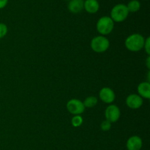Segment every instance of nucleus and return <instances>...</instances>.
Instances as JSON below:
<instances>
[{
	"label": "nucleus",
	"instance_id": "obj_14",
	"mask_svg": "<svg viewBox=\"0 0 150 150\" xmlns=\"http://www.w3.org/2000/svg\"><path fill=\"white\" fill-rule=\"evenodd\" d=\"M98 103V98L95 96L87 97L83 102L85 108H92L95 107Z\"/></svg>",
	"mask_w": 150,
	"mask_h": 150
},
{
	"label": "nucleus",
	"instance_id": "obj_7",
	"mask_svg": "<svg viewBox=\"0 0 150 150\" xmlns=\"http://www.w3.org/2000/svg\"><path fill=\"white\" fill-rule=\"evenodd\" d=\"M100 99L105 103H112L115 100L116 95L114 90L109 87H103L99 92Z\"/></svg>",
	"mask_w": 150,
	"mask_h": 150
},
{
	"label": "nucleus",
	"instance_id": "obj_19",
	"mask_svg": "<svg viewBox=\"0 0 150 150\" xmlns=\"http://www.w3.org/2000/svg\"><path fill=\"white\" fill-rule=\"evenodd\" d=\"M8 0H0V9H2L6 7L7 4Z\"/></svg>",
	"mask_w": 150,
	"mask_h": 150
},
{
	"label": "nucleus",
	"instance_id": "obj_18",
	"mask_svg": "<svg viewBox=\"0 0 150 150\" xmlns=\"http://www.w3.org/2000/svg\"><path fill=\"white\" fill-rule=\"evenodd\" d=\"M144 48L145 51H146V54H148V56H149L150 55V38L149 37H148L146 39H145Z\"/></svg>",
	"mask_w": 150,
	"mask_h": 150
},
{
	"label": "nucleus",
	"instance_id": "obj_6",
	"mask_svg": "<svg viewBox=\"0 0 150 150\" xmlns=\"http://www.w3.org/2000/svg\"><path fill=\"white\" fill-rule=\"evenodd\" d=\"M121 115L120 109L117 105H109L105 111V117L106 120L111 123L116 122L119 120Z\"/></svg>",
	"mask_w": 150,
	"mask_h": 150
},
{
	"label": "nucleus",
	"instance_id": "obj_13",
	"mask_svg": "<svg viewBox=\"0 0 150 150\" xmlns=\"http://www.w3.org/2000/svg\"><path fill=\"white\" fill-rule=\"evenodd\" d=\"M126 6H127L129 13H136L140 10L141 3L138 0H131Z\"/></svg>",
	"mask_w": 150,
	"mask_h": 150
},
{
	"label": "nucleus",
	"instance_id": "obj_5",
	"mask_svg": "<svg viewBox=\"0 0 150 150\" xmlns=\"http://www.w3.org/2000/svg\"><path fill=\"white\" fill-rule=\"evenodd\" d=\"M67 109L70 114L73 115H81L84 112L85 107L83 102L78 99H71L67 102Z\"/></svg>",
	"mask_w": 150,
	"mask_h": 150
},
{
	"label": "nucleus",
	"instance_id": "obj_15",
	"mask_svg": "<svg viewBox=\"0 0 150 150\" xmlns=\"http://www.w3.org/2000/svg\"><path fill=\"white\" fill-rule=\"evenodd\" d=\"M83 120L80 115H75L71 120V124L73 127H78L83 124Z\"/></svg>",
	"mask_w": 150,
	"mask_h": 150
},
{
	"label": "nucleus",
	"instance_id": "obj_9",
	"mask_svg": "<svg viewBox=\"0 0 150 150\" xmlns=\"http://www.w3.org/2000/svg\"><path fill=\"white\" fill-rule=\"evenodd\" d=\"M142 144L143 142L142 139L138 136H133L129 138L127 141L126 146L127 150H141Z\"/></svg>",
	"mask_w": 150,
	"mask_h": 150
},
{
	"label": "nucleus",
	"instance_id": "obj_8",
	"mask_svg": "<svg viewBox=\"0 0 150 150\" xmlns=\"http://www.w3.org/2000/svg\"><path fill=\"white\" fill-rule=\"evenodd\" d=\"M143 98L137 94H131L126 98V105L132 109H138L143 105Z\"/></svg>",
	"mask_w": 150,
	"mask_h": 150
},
{
	"label": "nucleus",
	"instance_id": "obj_12",
	"mask_svg": "<svg viewBox=\"0 0 150 150\" xmlns=\"http://www.w3.org/2000/svg\"><path fill=\"white\" fill-rule=\"evenodd\" d=\"M99 8L100 4L98 0H86L83 4V9L90 14L96 13Z\"/></svg>",
	"mask_w": 150,
	"mask_h": 150
},
{
	"label": "nucleus",
	"instance_id": "obj_17",
	"mask_svg": "<svg viewBox=\"0 0 150 150\" xmlns=\"http://www.w3.org/2000/svg\"><path fill=\"white\" fill-rule=\"evenodd\" d=\"M7 26L3 23H0V38H2L7 35Z\"/></svg>",
	"mask_w": 150,
	"mask_h": 150
},
{
	"label": "nucleus",
	"instance_id": "obj_1",
	"mask_svg": "<svg viewBox=\"0 0 150 150\" xmlns=\"http://www.w3.org/2000/svg\"><path fill=\"white\" fill-rule=\"evenodd\" d=\"M145 39L140 34H133L126 38L125 45L126 48L132 52H138L144 48Z\"/></svg>",
	"mask_w": 150,
	"mask_h": 150
},
{
	"label": "nucleus",
	"instance_id": "obj_20",
	"mask_svg": "<svg viewBox=\"0 0 150 150\" xmlns=\"http://www.w3.org/2000/svg\"><path fill=\"white\" fill-rule=\"evenodd\" d=\"M146 67H147V68L150 69V57L149 56H148L147 59H146Z\"/></svg>",
	"mask_w": 150,
	"mask_h": 150
},
{
	"label": "nucleus",
	"instance_id": "obj_16",
	"mask_svg": "<svg viewBox=\"0 0 150 150\" xmlns=\"http://www.w3.org/2000/svg\"><path fill=\"white\" fill-rule=\"evenodd\" d=\"M111 123L105 120V121H103L100 124V128L103 131H108L111 129Z\"/></svg>",
	"mask_w": 150,
	"mask_h": 150
},
{
	"label": "nucleus",
	"instance_id": "obj_2",
	"mask_svg": "<svg viewBox=\"0 0 150 150\" xmlns=\"http://www.w3.org/2000/svg\"><path fill=\"white\" fill-rule=\"evenodd\" d=\"M97 31L100 35H109L114 27V22L109 16H103L97 22Z\"/></svg>",
	"mask_w": 150,
	"mask_h": 150
},
{
	"label": "nucleus",
	"instance_id": "obj_10",
	"mask_svg": "<svg viewBox=\"0 0 150 150\" xmlns=\"http://www.w3.org/2000/svg\"><path fill=\"white\" fill-rule=\"evenodd\" d=\"M83 0H70L67 5L69 11L72 13H79L83 9Z\"/></svg>",
	"mask_w": 150,
	"mask_h": 150
},
{
	"label": "nucleus",
	"instance_id": "obj_4",
	"mask_svg": "<svg viewBox=\"0 0 150 150\" xmlns=\"http://www.w3.org/2000/svg\"><path fill=\"white\" fill-rule=\"evenodd\" d=\"M90 45L91 48L95 52L101 54V53L105 52L108 49L110 42L108 38L103 35H100V36L95 37L92 40Z\"/></svg>",
	"mask_w": 150,
	"mask_h": 150
},
{
	"label": "nucleus",
	"instance_id": "obj_3",
	"mask_svg": "<svg viewBox=\"0 0 150 150\" xmlns=\"http://www.w3.org/2000/svg\"><path fill=\"white\" fill-rule=\"evenodd\" d=\"M129 15V11L127 7L124 4H118L114 6L111 11V18L114 22L124 21L126 20Z\"/></svg>",
	"mask_w": 150,
	"mask_h": 150
},
{
	"label": "nucleus",
	"instance_id": "obj_11",
	"mask_svg": "<svg viewBox=\"0 0 150 150\" xmlns=\"http://www.w3.org/2000/svg\"><path fill=\"white\" fill-rule=\"evenodd\" d=\"M139 95L142 98L149 99L150 98V83L149 82H142L137 87Z\"/></svg>",
	"mask_w": 150,
	"mask_h": 150
},
{
	"label": "nucleus",
	"instance_id": "obj_21",
	"mask_svg": "<svg viewBox=\"0 0 150 150\" xmlns=\"http://www.w3.org/2000/svg\"><path fill=\"white\" fill-rule=\"evenodd\" d=\"M64 1H68V0H64Z\"/></svg>",
	"mask_w": 150,
	"mask_h": 150
}]
</instances>
